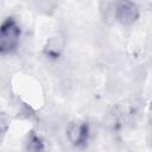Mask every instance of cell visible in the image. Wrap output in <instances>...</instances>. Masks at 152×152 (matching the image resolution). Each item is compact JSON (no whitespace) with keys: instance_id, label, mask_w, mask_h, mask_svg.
<instances>
[{"instance_id":"obj_1","label":"cell","mask_w":152,"mask_h":152,"mask_svg":"<svg viewBox=\"0 0 152 152\" xmlns=\"http://www.w3.org/2000/svg\"><path fill=\"white\" fill-rule=\"evenodd\" d=\"M20 27L14 18H6L0 27V52L2 55L15 50L20 39Z\"/></svg>"},{"instance_id":"obj_2","label":"cell","mask_w":152,"mask_h":152,"mask_svg":"<svg viewBox=\"0 0 152 152\" xmlns=\"http://www.w3.org/2000/svg\"><path fill=\"white\" fill-rule=\"evenodd\" d=\"M139 15V7L132 1H120L114 5V18L124 26L133 25Z\"/></svg>"},{"instance_id":"obj_3","label":"cell","mask_w":152,"mask_h":152,"mask_svg":"<svg viewBox=\"0 0 152 152\" xmlns=\"http://www.w3.org/2000/svg\"><path fill=\"white\" fill-rule=\"evenodd\" d=\"M90 129L89 125L86 121L76 120L68 125L66 127V137L68 140L75 147H84L89 140Z\"/></svg>"},{"instance_id":"obj_4","label":"cell","mask_w":152,"mask_h":152,"mask_svg":"<svg viewBox=\"0 0 152 152\" xmlns=\"http://www.w3.org/2000/svg\"><path fill=\"white\" fill-rule=\"evenodd\" d=\"M65 48V38L62 33H55L53 36H51L50 38H48V40L44 44L43 48V53L52 61L58 59Z\"/></svg>"},{"instance_id":"obj_5","label":"cell","mask_w":152,"mask_h":152,"mask_svg":"<svg viewBox=\"0 0 152 152\" xmlns=\"http://www.w3.org/2000/svg\"><path fill=\"white\" fill-rule=\"evenodd\" d=\"M25 152H45V146L42 138L34 132H31L27 137Z\"/></svg>"},{"instance_id":"obj_6","label":"cell","mask_w":152,"mask_h":152,"mask_svg":"<svg viewBox=\"0 0 152 152\" xmlns=\"http://www.w3.org/2000/svg\"><path fill=\"white\" fill-rule=\"evenodd\" d=\"M7 124H8V120H7V118H6V115L2 113L1 114V119H0V126H1V133H2V135L6 133V131H7Z\"/></svg>"},{"instance_id":"obj_7","label":"cell","mask_w":152,"mask_h":152,"mask_svg":"<svg viewBox=\"0 0 152 152\" xmlns=\"http://www.w3.org/2000/svg\"><path fill=\"white\" fill-rule=\"evenodd\" d=\"M151 110H152V102H151Z\"/></svg>"}]
</instances>
